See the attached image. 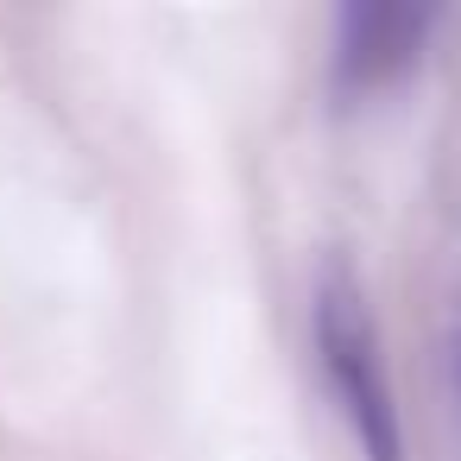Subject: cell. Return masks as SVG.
I'll list each match as a JSON object with an SVG mask.
<instances>
[{
  "label": "cell",
  "mask_w": 461,
  "mask_h": 461,
  "mask_svg": "<svg viewBox=\"0 0 461 461\" xmlns=\"http://www.w3.org/2000/svg\"><path fill=\"white\" fill-rule=\"evenodd\" d=\"M310 329H316L322 379H329L360 455L366 461H404L398 404H392V379H385V360H379V329H373V310H366L348 266H322Z\"/></svg>",
  "instance_id": "1"
},
{
  "label": "cell",
  "mask_w": 461,
  "mask_h": 461,
  "mask_svg": "<svg viewBox=\"0 0 461 461\" xmlns=\"http://www.w3.org/2000/svg\"><path fill=\"white\" fill-rule=\"evenodd\" d=\"M429 32V14L417 7H348L335 32V83L341 89H379L392 83Z\"/></svg>",
  "instance_id": "2"
}]
</instances>
